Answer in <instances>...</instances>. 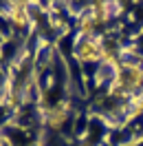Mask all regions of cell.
Instances as JSON below:
<instances>
[{"instance_id": "5b68a950", "label": "cell", "mask_w": 143, "mask_h": 146, "mask_svg": "<svg viewBox=\"0 0 143 146\" xmlns=\"http://www.w3.org/2000/svg\"><path fill=\"white\" fill-rule=\"evenodd\" d=\"M75 31H77V36L86 38V36H97V22H95V18L90 16L88 7L84 11H79V13H75Z\"/></svg>"}, {"instance_id": "7a4b0ae2", "label": "cell", "mask_w": 143, "mask_h": 146, "mask_svg": "<svg viewBox=\"0 0 143 146\" xmlns=\"http://www.w3.org/2000/svg\"><path fill=\"white\" fill-rule=\"evenodd\" d=\"M104 51H106V40L99 36H77L73 42V58L79 64H92L104 62Z\"/></svg>"}, {"instance_id": "ba28073f", "label": "cell", "mask_w": 143, "mask_h": 146, "mask_svg": "<svg viewBox=\"0 0 143 146\" xmlns=\"http://www.w3.org/2000/svg\"><path fill=\"white\" fill-rule=\"evenodd\" d=\"M0 146H13L11 139L7 137V133H2V131H0Z\"/></svg>"}, {"instance_id": "277c9868", "label": "cell", "mask_w": 143, "mask_h": 146, "mask_svg": "<svg viewBox=\"0 0 143 146\" xmlns=\"http://www.w3.org/2000/svg\"><path fill=\"white\" fill-rule=\"evenodd\" d=\"M40 115H42V124L51 131H60V128L71 119L73 115V104L71 100H55L51 104H44L40 109Z\"/></svg>"}, {"instance_id": "52a82bcc", "label": "cell", "mask_w": 143, "mask_h": 146, "mask_svg": "<svg viewBox=\"0 0 143 146\" xmlns=\"http://www.w3.org/2000/svg\"><path fill=\"white\" fill-rule=\"evenodd\" d=\"M136 117H143V91L132 95L123 104V122H132Z\"/></svg>"}, {"instance_id": "8992f818", "label": "cell", "mask_w": 143, "mask_h": 146, "mask_svg": "<svg viewBox=\"0 0 143 146\" xmlns=\"http://www.w3.org/2000/svg\"><path fill=\"white\" fill-rule=\"evenodd\" d=\"M88 11L90 16L95 18V22H97L99 29H106L108 22L112 20V5H108V2H92V5H88Z\"/></svg>"}, {"instance_id": "3957f363", "label": "cell", "mask_w": 143, "mask_h": 146, "mask_svg": "<svg viewBox=\"0 0 143 146\" xmlns=\"http://www.w3.org/2000/svg\"><path fill=\"white\" fill-rule=\"evenodd\" d=\"M29 2H7L2 7V18L7 20V25L16 31H31L35 29V20H33V13H29Z\"/></svg>"}, {"instance_id": "6da1fadb", "label": "cell", "mask_w": 143, "mask_h": 146, "mask_svg": "<svg viewBox=\"0 0 143 146\" xmlns=\"http://www.w3.org/2000/svg\"><path fill=\"white\" fill-rule=\"evenodd\" d=\"M141 91H143V64L121 60L115 80L110 82L108 93L112 98H119V100H130L132 95H136Z\"/></svg>"}]
</instances>
